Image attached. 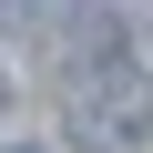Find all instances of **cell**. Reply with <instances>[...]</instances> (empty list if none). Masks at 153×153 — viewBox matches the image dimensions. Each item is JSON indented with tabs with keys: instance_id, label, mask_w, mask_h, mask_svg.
<instances>
[{
	"instance_id": "6da1fadb",
	"label": "cell",
	"mask_w": 153,
	"mask_h": 153,
	"mask_svg": "<svg viewBox=\"0 0 153 153\" xmlns=\"http://www.w3.org/2000/svg\"><path fill=\"white\" fill-rule=\"evenodd\" d=\"M82 123H92V133H112V143H143V133H153V71L112 61L102 82H92V102H82Z\"/></svg>"
},
{
	"instance_id": "7a4b0ae2",
	"label": "cell",
	"mask_w": 153,
	"mask_h": 153,
	"mask_svg": "<svg viewBox=\"0 0 153 153\" xmlns=\"http://www.w3.org/2000/svg\"><path fill=\"white\" fill-rule=\"evenodd\" d=\"M10 153H41V143H10Z\"/></svg>"
}]
</instances>
